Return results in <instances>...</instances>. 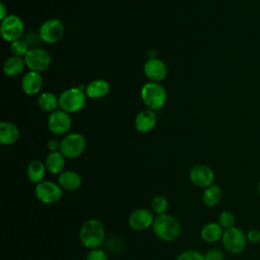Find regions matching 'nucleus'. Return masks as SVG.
I'll return each instance as SVG.
<instances>
[{"mask_svg":"<svg viewBox=\"0 0 260 260\" xmlns=\"http://www.w3.org/2000/svg\"><path fill=\"white\" fill-rule=\"evenodd\" d=\"M106 238V231L104 224L94 218L87 219L83 222L79 231V240L81 244L92 250L102 246Z\"/></svg>","mask_w":260,"mask_h":260,"instance_id":"obj_1","label":"nucleus"},{"mask_svg":"<svg viewBox=\"0 0 260 260\" xmlns=\"http://www.w3.org/2000/svg\"><path fill=\"white\" fill-rule=\"evenodd\" d=\"M151 228L155 237L165 242H173L181 234L179 220L168 213L156 215Z\"/></svg>","mask_w":260,"mask_h":260,"instance_id":"obj_2","label":"nucleus"},{"mask_svg":"<svg viewBox=\"0 0 260 260\" xmlns=\"http://www.w3.org/2000/svg\"><path fill=\"white\" fill-rule=\"evenodd\" d=\"M141 100L147 109L155 111L162 108L167 102L166 88L158 82L145 83L140 91Z\"/></svg>","mask_w":260,"mask_h":260,"instance_id":"obj_3","label":"nucleus"},{"mask_svg":"<svg viewBox=\"0 0 260 260\" xmlns=\"http://www.w3.org/2000/svg\"><path fill=\"white\" fill-rule=\"evenodd\" d=\"M86 103V93L79 87L64 90L59 95V107L68 114L77 113L83 109Z\"/></svg>","mask_w":260,"mask_h":260,"instance_id":"obj_4","label":"nucleus"},{"mask_svg":"<svg viewBox=\"0 0 260 260\" xmlns=\"http://www.w3.org/2000/svg\"><path fill=\"white\" fill-rule=\"evenodd\" d=\"M247 236L243 230L233 226L223 231L221 243L223 248L230 254H241L247 246Z\"/></svg>","mask_w":260,"mask_h":260,"instance_id":"obj_5","label":"nucleus"},{"mask_svg":"<svg viewBox=\"0 0 260 260\" xmlns=\"http://www.w3.org/2000/svg\"><path fill=\"white\" fill-rule=\"evenodd\" d=\"M86 146L85 138L80 133H70L67 134L60 141L61 153L66 158H76L82 154Z\"/></svg>","mask_w":260,"mask_h":260,"instance_id":"obj_6","label":"nucleus"},{"mask_svg":"<svg viewBox=\"0 0 260 260\" xmlns=\"http://www.w3.org/2000/svg\"><path fill=\"white\" fill-rule=\"evenodd\" d=\"M24 32V24L20 17L14 14H9L3 20H1L0 34L3 40L9 43H13L20 40Z\"/></svg>","mask_w":260,"mask_h":260,"instance_id":"obj_7","label":"nucleus"},{"mask_svg":"<svg viewBox=\"0 0 260 260\" xmlns=\"http://www.w3.org/2000/svg\"><path fill=\"white\" fill-rule=\"evenodd\" d=\"M35 194L39 201L44 204H55L59 202L63 196V189L59 184L52 181H42L37 184Z\"/></svg>","mask_w":260,"mask_h":260,"instance_id":"obj_8","label":"nucleus"},{"mask_svg":"<svg viewBox=\"0 0 260 260\" xmlns=\"http://www.w3.org/2000/svg\"><path fill=\"white\" fill-rule=\"evenodd\" d=\"M25 66L29 71L43 72L46 71L52 62L51 55L42 48H32L29 49L27 54L24 57Z\"/></svg>","mask_w":260,"mask_h":260,"instance_id":"obj_9","label":"nucleus"},{"mask_svg":"<svg viewBox=\"0 0 260 260\" xmlns=\"http://www.w3.org/2000/svg\"><path fill=\"white\" fill-rule=\"evenodd\" d=\"M64 32V25L59 19H49L41 25L39 37L47 44H55L63 38Z\"/></svg>","mask_w":260,"mask_h":260,"instance_id":"obj_10","label":"nucleus"},{"mask_svg":"<svg viewBox=\"0 0 260 260\" xmlns=\"http://www.w3.org/2000/svg\"><path fill=\"white\" fill-rule=\"evenodd\" d=\"M72 120L70 115L63 110H56L51 113L48 119L49 130L55 135H64L71 128Z\"/></svg>","mask_w":260,"mask_h":260,"instance_id":"obj_11","label":"nucleus"},{"mask_svg":"<svg viewBox=\"0 0 260 260\" xmlns=\"http://www.w3.org/2000/svg\"><path fill=\"white\" fill-rule=\"evenodd\" d=\"M189 178L193 185L206 188L214 183L215 175L211 168L205 165H196L189 172Z\"/></svg>","mask_w":260,"mask_h":260,"instance_id":"obj_12","label":"nucleus"},{"mask_svg":"<svg viewBox=\"0 0 260 260\" xmlns=\"http://www.w3.org/2000/svg\"><path fill=\"white\" fill-rule=\"evenodd\" d=\"M153 221V212L146 208H137L133 210L128 217L129 226L137 232L145 231L152 226Z\"/></svg>","mask_w":260,"mask_h":260,"instance_id":"obj_13","label":"nucleus"},{"mask_svg":"<svg viewBox=\"0 0 260 260\" xmlns=\"http://www.w3.org/2000/svg\"><path fill=\"white\" fill-rule=\"evenodd\" d=\"M143 71L146 77L152 82L164 80L168 74V68L164 61L157 58L147 60L143 66Z\"/></svg>","mask_w":260,"mask_h":260,"instance_id":"obj_14","label":"nucleus"},{"mask_svg":"<svg viewBox=\"0 0 260 260\" xmlns=\"http://www.w3.org/2000/svg\"><path fill=\"white\" fill-rule=\"evenodd\" d=\"M43 86V77L40 72L28 71L21 79V88L27 95H34L41 91Z\"/></svg>","mask_w":260,"mask_h":260,"instance_id":"obj_15","label":"nucleus"},{"mask_svg":"<svg viewBox=\"0 0 260 260\" xmlns=\"http://www.w3.org/2000/svg\"><path fill=\"white\" fill-rule=\"evenodd\" d=\"M156 124V114L152 110H143L137 114L134 120L135 129L139 132L146 133L151 131Z\"/></svg>","mask_w":260,"mask_h":260,"instance_id":"obj_16","label":"nucleus"},{"mask_svg":"<svg viewBox=\"0 0 260 260\" xmlns=\"http://www.w3.org/2000/svg\"><path fill=\"white\" fill-rule=\"evenodd\" d=\"M58 184L63 190L76 191L81 187V176L74 171H63L58 176Z\"/></svg>","mask_w":260,"mask_h":260,"instance_id":"obj_17","label":"nucleus"},{"mask_svg":"<svg viewBox=\"0 0 260 260\" xmlns=\"http://www.w3.org/2000/svg\"><path fill=\"white\" fill-rule=\"evenodd\" d=\"M223 231L224 230L219 225L218 222H208L202 226L200 231V237L206 243H216L221 240Z\"/></svg>","mask_w":260,"mask_h":260,"instance_id":"obj_18","label":"nucleus"},{"mask_svg":"<svg viewBox=\"0 0 260 260\" xmlns=\"http://www.w3.org/2000/svg\"><path fill=\"white\" fill-rule=\"evenodd\" d=\"M110 91V84L105 79H95L85 87L86 96L89 99H102Z\"/></svg>","mask_w":260,"mask_h":260,"instance_id":"obj_19","label":"nucleus"},{"mask_svg":"<svg viewBox=\"0 0 260 260\" xmlns=\"http://www.w3.org/2000/svg\"><path fill=\"white\" fill-rule=\"evenodd\" d=\"M47 171L52 175H60L65 168V156L61 151L50 152L45 160Z\"/></svg>","mask_w":260,"mask_h":260,"instance_id":"obj_20","label":"nucleus"},{"mask_svg":"<svg viewBox=\"0 0 260 260\" xmlns=\"http://www.w3.org/2000/svg\"><path fill=\"white\" fill-rule=\"evenodd\" d=\"M19 137L18 128L11 122H1L0 124V142L3 145H11Z\"/></svg>","mask_w":260,"mask_h":260,"instance_id":"obj_21","label":"nucleus"},{"mask_svg":"<svg viewBox=\"0 0 260 260\" xmlns=\"http://www.w3.org/2000/svg\"><path fill=\"white\" fill-rule=\"evenodd\" d=\"M25 66V62L22 58L11 56L7 58L3 65V72L8 77H14L19 75Z\"/></svg>","mask_w":260,"mask_h":260,"instance_id":"obj_22","label":"nucleus"},{"mask_svg":"<svg viewBox=\"0 0 260 260\" xmlns=\"http://www.w3.org/2000/svg\"><path fill=\"white\" fill-rule=\"evenodd\" d=\"M46 171L47 169H46L45 162L39 159H35L30 161L27 166V170H26L27 178L31 183L39 184L43 181Z\"/></svg>","mask_w":260,"mask_h":260,"instance_id":"obj_23","label":"nucleus"},{"mask_svg":"<svg viewBox=\"0 0 260 260\" xmlns=\"http://www.w3.org/2000/svg\"><path fill=\"white\" fill-rule=\"evenodd\" d=\"M222 196V191L220 187L216 184H212L208 187H206L202 194V201L203 204L208 207L216 206Z\"/></svg>","mask_w":260,"mask_h":260,"instance_id":"obj_24","label":"nucleus"},{"mask_svg":"<svg viewBox=\"0 0 260 260\" xmlns=\"http://www.w3.org/2000/svg\"><path fill=\"white\" fill-rule=\"evenodd\" d=\"M39 107L45 112L53 113L59 107V98H57L53 92H42L38 98Z\"/></svg>","mask_w":260,"mask_h":260,"instance_id":"obj_25","label":"nucleus"},{"mask_svg":"<svg viewBox=\"0 0 260 260\" xmlns=\"http://www.w3.org/2000/svg\"><path fill=\"white\" fill-rule=\"evenodd\" d=\"M169 209V202L167 198L162 195L155 196L151 201V211L156 215L167 213Z\"/></svg>","mask_w":260,"mask_h":260,"instance_id":"obj_26","label":"nucleus"},{"mask_svg":"<svg viewBox=\"0 0 260 260\" xmlns=\"http://www.w3.org/2000/svg\"><path fill=\"white\" fill-rule=\"evenodd\" d=\"M10 51L13 54V56L16 57H25V55L27 54V52L29 51L28 49V44L26 43V41L24 40H17L13 43H11L10 45Z\"/></svg>","mask_w":260,"mask_h":260,"instance_id":"obj_27","label":"nucleus"},{"mask_svg":"<svg viewBox=\"0 0 260 260\" xmlns=\"http://www.w3.org/2000/svg\"><path fill=\"white\" fill-rule=\"evenodd\" d=\"M217 222L219 223V225H220L223 230H226V229H230V228L235 226L236 216H235V214H234L232 211H230V210H223V211H221V212L219 213Z\"/></svg>","mask_w":260,"mask_h":260,"instance_id":"obj_28","label":"nucleus"},{"mask_svg":"<svg viewBox=\"0 0 260 260\" xmlns=\"http://www.w3.org/2000/svg\"><path fill=\"white\" fill-rule=\"evenodd\" d=\"M177 260H205L204 255L197 250L183 251L177 258Z\"/></svg>","mask_w":260,"mask_h":260,"instance_id":"obj_29","label":"nucleus"},{"mask_svg":"<svg viewBox=\"0 0 260 260\" xmlns=\"http://www.w3.org/2000/svg\"><path fill=\"white\" fill-rule=\"evenodd\" d=\"M205 260H224V253L218 248H211L204 254Z\"/></svg>","mask_w":260,"mask_h":260,"instance_id":"obj_30","label":"nucleus"},{"mask_svg":"<svg viewBox=\"0 0 260 260\" xmlns=\"http://www.w3.org/2000/svg\"><path fill=\"white\" fill-rule=\"evenodd\" d=\"M86 260H108V255L104 250L100 248L92 249L87 254Z\"/></svg>","mask_w":260,"mask_h":260,"instance_id":"obj_31","label":"nucleus"},{"mask_svg":"<svg viewBox=\"0 0 260 260\" xmlns=\"http://www.w3.org/2000/svg\"><path fill=\"white\" fill-rule=\"evenodd\" d=\"M247 236V240L248 242L252 243V244H256V243H260V231L257 229H251L248 231V233L246 234Z\"/></svg>","mask_w":260,"mask_h":260,"instance_id":"obj_32","label":"nucleus"},{"mask_svg":"<svg viewBox=\"0 0 260 260\" xmlns=\"http://www.w3.org/2000/svg\"><path fill=\"white\" fill-rule=\"evenodd\" d=\"M47 147L48 149L53 152V151H58L60 150V142L55 140V139H52L50 141H48V144H47Z\"/></svg>","mask_w":260,"mask_h":260,"instance_id":"obj_33","label":"nucleus"},{"mask_svg":"<svg viewBox=\"0 0 260 260\" xmlns=\"http://www.w3.org/2000/svg\"><path fill=\"white\" fill-rule=\"evenodd\" d=\"M6 16H8V14H7V9L5 7V4L0 3V18H1V20H3Z\"/></svg>","mask_w":260,"mask_h":260,"instance_id":"obj_34","label":"nucleus"},{"mask_svg":"<svg viewBox=\"0 0 260 260\" xmlns=\"http://www.w3.org/2000/svg\"><path fill=\"white\" fill-rule=\"evenodd\" d=\"M257 189H258V193H259V195H260V179H259V182H258V187H257Z\"/></svg>","mask_w":260,"mask_h":260,"instance_id":"obj_35","label":"nucleus"}]
</instances>
